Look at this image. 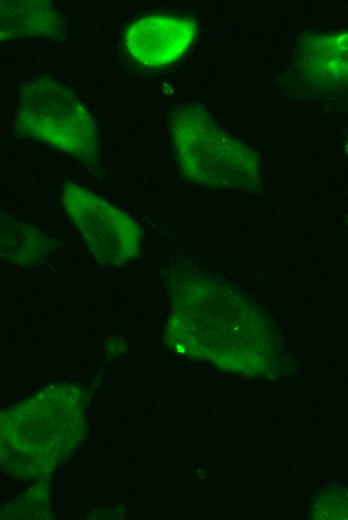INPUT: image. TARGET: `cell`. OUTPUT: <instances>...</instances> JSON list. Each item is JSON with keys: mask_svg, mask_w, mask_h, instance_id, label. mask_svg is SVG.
<instances>
[{"mask_svg": "<svg viewBox=\"0 0 348 520\" xmlns=\"http://www.w3.org/2000/svg\"><path fill=\"white\" fill-rule=\"evenodd\" d=\"M193 23L182 17L149 15L133 22L126 31L129 54L145 66H162L176 60L190 45Z\"/></svg>", "mask_w": 348, "mask_h": 520, "instance_id": "obj_4", "label": "cell"}, {"mask_svg": "<svg viewBox=\"0 0 348 520\" xmlns=\"http://www.w3.org/2000/svg\"><path fill=\"white\" fill-rule=\"evenodd\" d=\"M173 133L185 173L205 183L225 180L232 142L203 108L187 106L179 110L174 116Z\"/></svg>", "mask_w": 348, "mask_h": 520, "instance_id": "obj_3", "label": "cell"}, {"mask_svg": "<svg viewBox=\"0 0 348 520\" xmlns=\"http://www.w3.org/2000/svg\"><path fill=\"white\" fill-rule=\"evenodd\" d=\"M2 41L19 38L51 37L61 27L56 7L42 0H4L0 5Z\"/></svg>", "mask_w": 348, "mask_h": 520, "instance_id": "obj_5", "label": "cell"}, {"mask_svg": "<svg viewBox=\"0 0 348 520\" xmlns=\"http://www.w3.org/2000/svg\"><path fill=\"white\" fill-rule=\"evenodd\" d=\"M62 202L99 260L122 265L138 257L140 228L125 213L68 180Z\"/></svg>", "mask_w": 348, "mask_h": 520, "instance_id": "obj_2", "label": "cell"}, {"mask_svg": "<svg viewBox=\"0 0 348 520\" xmlns=\"http://www.w3.org/2000/svg\"><path fill=\"white\" fill-rule=\"evenodd\" d=\"M19 135L93 164L97 133L93 118L74 93L49 75L30 79L21 89L13 120Z\"/></svg>", "mask_w": 348, "mask_h": 520, "instance_id": "obj_1", "label": "cell"}]
</instances>
